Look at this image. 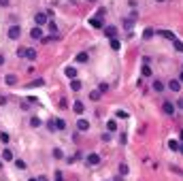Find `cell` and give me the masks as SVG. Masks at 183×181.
Wrapping results in <instances>:
<instances>
[{
    "label": "cell",
    "mask_w": 183,
    "mask_h": 181,
    "mask_svg": "<svg viewBox=\"0 0 183 181\" xmlns=\"http://www.w3.org/2000/svg\"><path fill=\"white\" fill-rule=\"evenodd\" d=\"M34 21H36L39 28H43L45 24H49V15H47V11H39V13L34 15Z\"/></svg>",
    "instance_id": "obj_1"
},
{
    "label": "cell",
    "mask_w": 183,
    "mask_h": 181,
    "mask_svg": "<svg viewBox=\"0 0 183 181\" xmlns=\"http://www.w3.org/2000/svg\"><path fill=\"white\" fill-rule=\"evenodd\" d=\"M19 36H21V28H19V26H11V28H9V39H11V41H17Z\"/></svg>",
    "instance_id": "obj_2"
},
{
    "label": "cell",
    "mask_w": 183,
    "mask_h": 181,
    "mask_svg": "<svg viewBox=\"0 0 183 181\" xmlns=\"http://www.w3.org/2000/svg\"><path fill=\"white\" fill-rule=\"evenodd\" d=\"M85 162H88L90 166H98V164H100V156H98V153H90V156L85 158Z\"/></svg>",
    "instance_id": "obj_3"
},
{
    "label": "cell",
    "mask_w": 183,
    "mask_h": 181,
    "mask_svg": "<svg viewBox=\"0 0 183 181\" xmlns=\"http://www.w3.org/2000/svg\"><path fill=\"white\" fill-rule=\"evenodd\" d=\"M30 36H32L34 41H39V39L43 41V28H39V26H36V28H32V30H30Z\"/></svg>",
    "instance_id": "obj_4"
},
{
    "label": "cell",
    "mask_w": 183,
    "mask_h": 181,
    "mask_svg": "<svg viewBox=\"0 0 183 181\" xmlns=\"http://www.w3.org/2000/svg\"><path fill=\"white\" fill-rule=\"evenodd\" d=\"M77 130L88 132V130H90V122H88V119H79V122H77Z\"/></svg>",
    "instance_id": "obj_5"
},
{
    "label": "cell",
    "mask_w": 183,
    "mask_h": 181,
    "mask_svg": "<svg viewBox=\"0 0 183 181\" xmlns=\"http://www.w3.org/2000/svg\"><path fill=\"white\" fill-rule=\"evenodd\" d=\"M90 26H92V28H104L102 17H90Z\"/></svg>",
    "instance_id": "obj_6"
},
{
    "label": "cell",
    "mask_w": 183,
    "mask_h": 181,
    "mask_svg": "<svg viewBox=\"0 0 183 181\" xmlns=\"http://www.w3.org/2000/svg\"><path fill=\"white\" fill-rule=\"evenodd\" d=\"M158 34H160L162 39H166V41H175V39H177V36H175V34H173L170 30H160Z\"/></svg>",
    "instance_id": "obj_7"
},
{
    "label": "cell",
    "mask_w": 183,
    "mask_h": 181,
    "mask_svg": "<svg viewBox=\"0 0 183 181\" xmlns=\"http://www.w3.org/2000/svg\"><path fill=\"white\" fill-rule=\"evenodd\" d=\"M64 75L70 77V79H77V68H75V66H66V68H64Z\"/></svg>",
    "instance_id": "obj_8"
},
{
    "label": "cell",
    "mask_w": 183,
    "mask_h": 181,
    "mask_svg": "<svg viewBox=\"0 0 183 181\" xmlns=\"http://www.w3.org/2000/svg\"><path fill=\"white\" fill-rule=\"evenodd\" d=\"M162 111H164L166 115H173V113H175V104H170V102H164V107H162Z\"/></svg>",
    "instance_id": "obj_9"
},
{
    "label": "cell",
    "mask_w": 183,
    "mask_h": 181,
    "mask_svg": "<svg viewBox=\"0 0 183 181\" xmlns=\"http://www.w3.org/2000/svg\"><path fill=\"white\" fill-rule=\"evenodd\" d=\"M53 124H55V130H64V128H66V122H64L62 117H55Z\"/></svg>",
    "instance_id": "obj_10"
},
{
    "label": "cell",
    "mask_w": 183,
    "mask_h": 181,
    "mask_svg": "<svg viewBox=\"0 0 183 181\" xmlns=\"http://www.w3.org/2000/svg\"><path fill=\"white\" fill-rule=\"evenodd\" d=\"M88 60H90V55H88V53H85V51H83V53H79V55H77V58H75V62H79V64H85V62H88Z\"/></svg>",
    "instance_id": "obj_11"
},
{
    "label": "cell",
    "mask_w": 183,
    "mask_h": 181,
    "mask_svg": "<svg viewBox=\"0 0 183 181\" xmlns=\"http://www.w3.org/2000/svg\"><path fill=\"white\" fill-rule=\"evenodd\" d=\"M106 130H109V132H117V122H115V119H109V122H106Z\"/></svg>",
    "instance_id": "obj_12"
},
{
    "label": "cell",
    "mask_w": 183,
    "mask_h": 181,
    "mask_svg": "<svg viewBox=\"0 0 183 181\" xmlns=\"http://www.w3.org/2000/svg\"><path fill=\"white\" fill-rule=\"evenodd\" d=\"M168 88H170L173 92H179V90H181V81H177V79H173V81L168 83Z\"/></svg>",
    "instance_id": "obj_13"
},
{
    "label": "cell",
    "mask_w": 183,
    "mask_h": 181,
    "mask_svg": "<svg viewBox=\"0 0 183 181\" xmlns=\"http://www.w3.org/2000/svg\"><path fill=\"white\" fill-rule=\"evenodd\" d=\"M104 34H106V39H115V28L113 26H106L104 28Z\"/></svg>",
    "instance_id": "obj_14"
},
{
    "label": "cell",
    "mask_w": 183,
    "mask_h": 181,
    "mask_svg": "<svg viewBox=\"0 0 183 181\" xmlns=\"http://www.w3.org/2000/svg\"><path fill=\"white\" fill-rule=\"evenodd\" d=\"M70 90L79 92V90H81V81H79V79H73V81H70Z\"/></svg>",
    "instance_id": "obj_15"
},
{
    "label": "cell",
    "mask_w": 183,
    "mask_h": 181,
    "mask_svg": "<svg viewBox=\"0 0 183 181\" xmlns=\"http://www.w3.org/2000/svg\"><path fill=\"white\" fill-rule=\"evenodd\" d=\"M140 73H143V77H151V66H149V64H143Z\"/></svg>",
    "instance_id": "obj_16"
},
{
    "label": "cell",
    "mask_w": 183,
    "mask_h": 181,
    "mask_svg": "<svg viewBox=\"0 0 183 181\" xmlns=\"http://www.w3.org/2000/svg\"><path fill=\"white\" fill-rule=\"evenodd\" d=\"M73 111H75V113H83V102L75 100V104H73Z\"/></svg>",
    "instance_id": "obj_17"
},
{
    "label": "cell",
    "mask_w": 183,
    "mask_h": 181,
    "mask_svg": "<svg viewBox=\"0 0 183 181\" xmlns=\"http://www.w3.org/2000/svg\"><path fill=\"white\" fill-rule=\"evenodd\" d=\"M2 160L11 162V160H13V151H11V149H4V151H2Z\"/></svg>",
    "instance_id": "obj_18"
},
{
    "label": "cell",
    "mask_w": 183,
    "mask_h": 181,
    "mask_svg": "<svg viewBox=\"0 0 183 181\" xmlns=\"http://www.w3.org/2000/svg\"><path fill=\"white\" fill-rule=\"evenodd\" d=\"M26 58H28L30 62H32V60H36V51H34V49H26Z\"/></svg>",
    "instance_id": "obj_19"
},
{
    "label": "cell",
    "mask_w": 183,
    "mask_h": 181,
    "mask_svg": "<svg viewBox=\"0 0 183 181\" xmlns=\"http://www.w3.org/2000/svg\"><path fill=\"white\" fill-rule=\"evenodd\" d=\"M4 81H6L9 85H15V83H17V77H15V75H6V77H4Z\"/></svg>",
    "instance_id": "obj_20"
},
{
    "label": "cell",
    "mask_w": 183,
    "mask_h": 181,
    "mask_svg": "<svg viewBox=\"0 0 183 181\" xmlns=\"http://www.w3.org/2000/svg\"><path fill=\"white\" fill-rule=\"evenodd\" d=\"M168 147H170L173 151H179V149H181V143H177V141H168Z\"/></svg>",
    "instance_id": "obj_21"
},
{
    "label": "cell",
    "mask_w": 183,
    "mask_h": 181,
    "mask_svg": "<svg viewBox=\"0 0 183 181\" xmlns=\"http://www.w3.org/2000/svg\"><path fill=\"white\" fill-rule=\"evenodd\" d=\"M128 171H130V168H128V164H126V162H121V164H119V175L124 177V175H128Z\"/></svg>",
    "instance_id": "obj_22"
},
{
    "label": "cell",
    "mask_w": 183,
    "mask_h": 181,
    "mask_svg": "<svg viewBox=\"0 0 183 181\" xmlns=\"http://www.w3.org/2000/svg\"><path fill=\"white\" fill-rule=\"evenodd\" d=\"M30 126H32V128H39V126H41V117H36V115H34V117L30 119Z\"/></svg>",
    "instance_id": "obj_23"
},
{
    "label": "cell",
    "mask_w": 183,
    "mask_h": 181,
    "mask_svg": "<svg viewBox=\"0 0 183 181\" xmlns=\"http://www.w3.org/2000/svg\"><path fill=\"white\" fill-rule=\"evenodd\" d=\"M153 90L155 92H164V83H162V81H153Z\"/></svg>",
    "instance_id": "obj_24"
},
{
    "label": "cell",
    "mask_w": 183,
    "mask_h": 181,
    "mask_svg": "<svg viewBox=\"0 0 183 181\" xmlns=\"http://www.w3.org/2000/svg\"><path fill=\"white\" fill-rule=\"evenodd\" d=\"M119 47H121V43H119L117 39H111V49H113V51H117Z\"/></svg>",
    "instance_id": "obj_25"
},
{
    "label": "cell",
    "mask_w": 183,
    "mask_h": 181,
    "mask_svg": "<svg viewBox=\"0 0 183 181\" xmlns=\"http://www.w3.org/2000/svg\"><path fill=\"white\" fill-rule=\"evenodd\" d=\"M153 34H155V30H151V28H147V30L143 32V39H151Z\"/></svg>",
    "instance_id": "obj_26"
},
{
    "label": "cell",
    "mask_w": 183,
    "mask_h": 181,
    "mask_svg": "<svg viewBox=\"0 0 183 181\" xmlns=\"http://www.w3.org/2000/svg\"><path fill=\"white\" fill-rule=\"evenodd\" d=\"M115 115H117L119 119H126V117H128V113H126L124 109H119V111H115Z\"/></svg>",
    "instance_id": "obj_27"
},
{
    "label": "cell",
    "mask_w": 183,
    "mask_h": 181,
    "mask_svg": "<svg viewBox=\"0 0 183 181\" xmlns=\"http://www.w3.org/2000/svg\"><path fill=\"white\" fill-rule=\"evenodd\" d=\"M173 47H175L177 51H183V43H181V41H177V39L173 41Z\"/></svg>",
    "instance_id": "obj_28"
},
{
    "label": "cell",
    "mask_w": 183,
    "mask_h": 181,
    "mask_svg": "<svg viewBox=\"0 0 183 181\" xmlns=\"http://www.w3.org/2000/svg\"><path fill=\"white\" fill-rule=\"evenodd\" d=\"M98 92H100V94H106V92H109V83H100Z\"/></svg>",
    "instance_id": "obj_29"
},
{
    "label": "cell",
    "mask_w": 183,
    "mask_h": 181,
    "mask_svg": "<svg viewBox=\"0 0 183 181\" xmlns=\"http://www.w3.org/2000/svg\"><path fill=\"white\" fill-rule=\"evenodd\" d=\"M100 96H102V94H100L98 90H96V92H92V94H90V98H92V100H100Z\"/></svg>",
    "instance_id": "obj_30"
},
{
    "label": "cell",
    "mask_w": 183,
    "mask_h": 181,
    "mask_svg": "<svg viewBox=\"0 0 183 181\" xmlns=\"http://www.w3.org/2000/svg\"><path fill=\"white\" fill-rule=\"evenodd\" d=\"M49 30H51V32H53V34H55V36H58V26H55V24H53V21H49Z\"/></svg>",
    "instance_id": "obj_31"
},
{
    "label": "cell",
    "mask_w": 183,
    "mask_h": 181,
    "mask_svg": "<svg viewBox=\"0 0 183 181\" xmlns=\"http://www.w3.org/2000/svg\"><path fill=\"white\" fill-rule=\"evenodd\" d=\"M43 83H45L43 79H36V81H32V83H30V88H39V85H43Z\"/></svg>",
    "instance_id": "obj_32"
},
{
    "label": "cell",
    "mask_w": 183,
    "mask_h": 181,
    "mask_svg": "<svg viewBox=\"0 0 183 181\" xmlns=\"http://www.w3.org/2000/svg\"><path fill=\"white\" fill-rule=\"evenodd\" d=\"M15 166H17V168H26V166H28V164H26V162H24V160H15Z\"/></svg>",
    "instance_id": "obj_33"
},
{
    "label": "cell",
    "mask_w": 183,
    "mask_h": 181,
    "mask_svg": "<svg viewBox=\"0 0 183 181\" xmlns=\"http://www.w3.org/2000/svg\"><path fill=\"white\" fill-rule=\"evenodd\" d=\"M0 141L6 145V143H9V134H6V132H0Z\"/></svg>",
    "instance_id": "obj_34"
},
{
    "label": "cell",
    "mask_w": 183,
    "mask_h": 181,
    "mask_svg": "<svg viewBox=\"0 0 183 181\" xmlns=\"http://www.w3.org/2000/svg\"><path fill=\"white\" fill-rule=\"evenodd\" d=\"M62 156H64V153H62V149H53V158H58V160H60Z\"/></svg>",
    "instance_id": "obj_35"
},
{
    "label": "cell",
    "mask_w": 183,
    "mask_h": 181,
    "mask_svg": "<svg viewBox=\"0 0 183 181\" xmlns=\"http://www.w3.org/2000/svg\"><path fill=\"white\" fill-rule=\"evenodd\" d=\"M53 179H55V181H64V177H62V173H60V171H55V175H53Z\"/></svg>",
    "instance_id": "obj_36"
},
{
    "label": "cell",
    "mask_w": 183,
    "mask_h": 181,
    "mask_svg": "<svg viewBox=\"0 0 183 181\" xmlns=\"http://www.w3.org/2000/svg\"><path fill=\"white\" fill-rule=\"evenodd\" d=\"M17 55H19V58H26V49L19 47V49H17Z\"/></svg>",
    "instance_id": "obj_37"
},
{
    "label": "cell",
    "mask_w": 183,
    "mask_h": 181,
    "mask_svg": "<svg viewBox=\"0 0 183 181\" xmlns=\"http://www.w3.org/2000/svg\"><path fill=\"white\" fill-rule=\"evenodd\" d=\"M96 17H104V9H98L96 11Z\"/></svg>",
    "instance_id": "obj_38"
},
{
    "label": "cell",
    "mask_w": 183,
    "mask_h": 181,
    "mask_svg": "<svg viewBox=\"0 0 183 181\" xmlns=\"http://www.w3.org/2000/svg\"><path fill=\"white\" fill-rule=\"evenodd\" d=\"M4 104H6V98H4V96H0V107H4Z\"/></svg>",
    "instance_id": "obj_39"
},
{
    "label": "cell",
    "mask_w": 183,
    "mask_h": 181,
    "mask_svg": "<svg viewBox=\"0 0 183 181\" xmlns=\"http://www.w3.org/2000/svg\"><path fill=\"white\" fill-rule=\"evenodd\" d=\"M0 6H9V0H0Z\"/></svg>",
    "instance_id": "obj_40"
},
{
    "label": "cell",
    "mask_w": 183,
    "mask_h": 181,
    "mask_svg": "<svg viewBox=\"0 0 183 181\" xmlns=\"http://www.w3.org/2000/svg\"><path fill=\"white\" fill-rule=\"evenodd\" d=\"M177 107H179V109H183V98L179 100V102H177Z\"/></svg>",
    "instance_id": "obj_41"
},
{
    "label": "cell",
    "mask_w": 183,
    "mask_h": 181,
    "mask_svg": "<svg viewBox=\"0 0 183 181\" xmlns=\"http://www.w3.org/2000/svg\"><path fill=\"white\" fill-rule=\"evenodd\" d=\"M2 64H4V55L0 53V66H2Z\"/></svg>",
    "instance_id": "obj_42"
},
{
    "label": "cell",
    "mask_w": 183,
    "mask_h": 181,
    "mask_svg": "<svg viewBox=\"0 0 183 181\" xmlns=\"http://www.w3.org/2000/svg\"><path fill=\"white\" fill-rule=\"evenodd\" d=\"M28 181H41V179L39 177H32V179H28Z\"/></svg>",
    "instance_id": "obj_43"
},
{
    "label": "cell",
    "mask_w": 183,
    "mask_h": 181,
    "mask_svg": "<svg viewBox=\"0 0 183 181\" xmlns=\"http://www.w3.org/2000/svg\"><path fill=\"white\" fill-rule=\"evenodd\" d=\"M179 81H181V83H183V70H181V75H179Z\"/></svg>",
    "instance_id": "obj_44"
},
{
    "label": "cell",
    "mask_w": 183,
    "mask_h": 181,
    "mask_svg": "<svg viewBox=\"0 0 183 181\" xmlns=\"http://www.w3.org/2000/svg\"><path fill=\"white\" fill-rule=\"evenodd\" d=\"M155 2H162V0H155Z\"/></svg>",
    "instance_id": "obj_45"
},
{
    "label": "cell",
    "mask_w": 183,
    "mask_h": 181,
    "mask_svg": "<svg viewBox=\"0 0 183 181\" xmlns=\"http://www.w3.org/2000/svg\"><path fill=\"white\" fill-rule=\"evenodd\" d=\"M90 2H96V0H90Z\"/></svg>",
    "instance_id": "obj_46"
},
{
    "label": "cell",
    "mask_w": 183,
    "mask_h": 181,
    "mask_svg": "<svg viewBox=\"0 0 183 181\" xmlns=\"http://www.w3.org/2000/svg\"><path fill=\"white\" fill-rule=\"evenodd\" d=\"M181 151H183V145H181Z\"/></svg>",
    "instance_id": "obj_47"
},
{
    "label": "cell",
    "mask_w": 183,
    "mask_h": 181,
    "mask_svg": "<svg viewBox=\"0 0 183 181\" xmlns=\"http://www.w3.org/2000/svg\"><path fill=\"white\" fill-rule=\"evenodd\" d=\"M0 166H2V164H0Z\"/></svg>",
    "instance_id": "obj_48"
}]
</instances>
